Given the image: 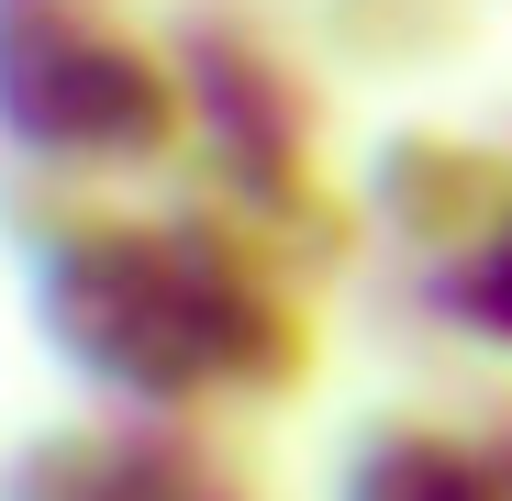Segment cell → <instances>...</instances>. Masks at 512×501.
I'll use <instances>...</instances> for the list:
<instances>
[{
    "label": "cell",
    "mask_w": 512,
    "mask_h": 501,
    "mask_svg": "<svg viewBox=\"0 0 512 501\" xmlns=\"http://www.w3.org/2000/svg\"><path fill=\"white\" fill-rule=\"evenodd\" d=\"M357 212H368V234L390 245L412 279L423 268H457L512 212V145L501 134H468V123H390L357 156Z\"/></svg>",
    "instance_id": "277c9868"
},
{
    "label": "cell",
    "mask_w": 512,
    "mask_h": 501,
    "mask_svg": "<svg viewBox=\"0 0 512 501\" xmlns=\"http://www.w3.org/2000/svg\"><path fill=\"white\" fill-rule=\"evenodd\" d=\"M479 412V435H490V468H501V501H512V390H490V401H468Z\"/></svg>",
    "instance_id": "30bf717a"
},
{
    "label": "cell",
    "mask_w": 512,
    "mask_h": 501,
    "mask_svg": "<svg viewBox=\"0 0 512 501\" xmlns=\"http://www.w3.org/2000/svg\"><path fill=\"white\" fill-rule=\"evenodd\" d=\"M0 234L45 357L90 412H290L323 379V301L201 179H167L156 201L12 179Z\"/></svg>",
    "instance_id": "6da1fadb"
},
{
    "label": "cell",
    "mask_w": 512,
    "mask_h": 501,
    "mask_svg": "<svg viewBox=\"0 0 512 501\" xmlns=\"http://www.w3.org/2000/svg\"><path fill=\"white\" fill-rule=\"evenodd\" d=\"M412 312L435 323V334H457V346H479V357L512 368V212H501V234L479 245V257L423 268L412 279Z\"/></svg>",
    "instance_id": "ba28073f"
},
{
    "label": "cell",
    "mask_w": 512,
    "mask_h": 501,
    "mask_svg": "<svg viewBox=\"0 0 512 501\" xmlns=\"http://www.w3.org/2000/svg\"><path fill=\"white\" fill-rule=\"evenodd\" d=\"M0 156L56 190H167L190 167V90L134 0H0Z\"/></svg>",
    "instance_id": "7a4b0ae2"
},
{
    "label": "cell",
    "mask_w": 512,
    "mask_h": 501,
    "mask_svg": "<svg viewBox=\"0 0 512 501\" xmlns=\"http://www.w3.org/2000/svg\"><path fill=\"white\" fill-rule=\"evenodd\" d=\"M112 435L134 501H268V468L223 412H112Z\"/></svg>",
    "instance_id": "8992f818"
},
{
    "label": "cell",
    "mask_w": 512,
    "mask_h": 501,
    "mask_svg": "<svg viewBox=\"0 0 512 501\" xmlns=\"http://www.w3.org/2000/svg\"><path fill=\"white\" fill-rule=\"evenodd\" d=\"M0 501H134L112 412H90V424H45L34 446H12V468H0Z\"/></svg>",
    "instance_id": "9c48e42d"
},
{
    "label": "cell",
    "mask_w": 512,
    "mask_h": 501,
    "mask_svg": "<svg viewBox=\"0 0 512 501\" xmlns=\"http://www.w3.org/2000/svg\"><path fill=\"white\" fill-rule=\"evenodd\" d=\"M334 501H501L479 412H435V401H390L334 446Z\"/></svg>",
    "instance_id": "5b68a950"
},
{
    "label": "cell",
    "mask_w": 512,
    "mask_h": 501,
    "mask_svg": "<svg viewBox=\"0 0 512 501\" xmlns=\"http://www.w3.org/2000/svg\"><path fill=\"white\" fill-rule=\"evenodd\" d=\"M457 45H468V0H312V56L323 67L412 78Z\"/></svg>",
    "instance_id": "52a82bcc"
},
{
    "label": "cell",
    "mask_w": 512,
    "mask_h": 501,
    "mask_svg": "<svg viewBox=\"0 0 512 501\" xmlns=\"http://www.w3.org/2000/svg\"><path fill=\"white\" fill-rule=\"evenodd\" d=\"M167 56H179V90H190V179L212 190H312L334 179V90L312 45L279 34V12L256 0H190L167 23Z\"/></svg>",
    "instance_id": "3957f363"
}]
</instances>
